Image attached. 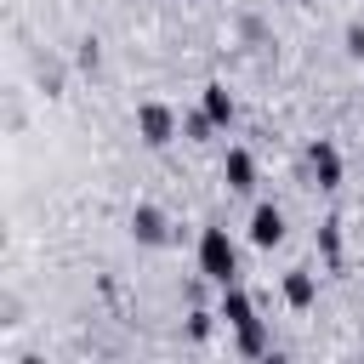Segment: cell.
<instances>
[{
  "instance_id": "cell-9",
  "label": "cell",
  "mask_w": 364,
  "mask_h": 364,
  "mask_svg": "<svg viewBox=\"0 0 364 364\" xmlns=\"http://www.w3.org/2000/svg\"><path fill=\"white\" fill-rule=\"evenodd\" d=\"M284 301L290 307H313L318 301V279L313 273H284Z\"/></svg>"
},
{
  "instance_id": "cell-2",
  "label": "cell",
  "mask_w": 364,
  "mask_h": 364,
  "mask_svg": "<svg viewBox=\"0 0 364 364\" xmlns=\"http://www.w3.org/2000/svg\"><path fill=\"white\" fill-rule=\"evenodd\" d=\"M136 136H142L148 148H165V142L176 136V114H171L165 102H142V108H136Z\"/></svg>"
},
{
  "instance_id": "cell-4",
  "label": "cell",
  "mask_w": 364,
  "mask_h": 364,
  "mask_svg": "<svg viewBox=\"0 0 364 364\" xmlns=\"http://www.w3.org/2000/svg\"><path fill=\"white\" fill-rule=\"evenodd\" d=\"M307 165H313V176H318V188H341V154H336V142H313L307 148Z\"/></svg>"
},
{
  "instance_id": "cell-10",
  "label": "cell",
  "mask_w": 364,
  "mask_h": 364,
  "mask_svg": "<svg viewBox=\"0 0 364 364\" xmlns=\"http://www.w3.org/2000/svg\"><path fill=\"white\" fill-rule=\"evenodd\" d=\"M233 336H239V353H245V358H262V353H267V324H262V318H245Z\"/></svg>"
},
{
  "instance_id": "cell-13",
  "label": "cell",
  "mask_w": 364,
  "mask_h": 364,
  "mask_svg": "<svg viewBox=\"0 0 364 364\" xmlns=\"http://www.w3.org/2000/svg\"><path fill=\"white\" fill-rule=\"evenodd\" d=\"M188 336L205 341V336H210V313H193V318H188Z\"/></svg>"
},
{
  "instance_id": "cell-5",
  "label": "cell",
  "mask_w": 364,
  "mask_h": 364,
  "mask_svg": "<svg viewBox=\"0 0 364 364\" xmlns=\"http://www.w3.org/2000/svg\"><path fill=\"white\" fill-rule=\"evenodd\" d=\"M222 182H228L233 193H250V188H256V159H250V148H228V159H222Z\"/></svg>"
},
{
  "instance_id": "cell-14",
  "label": "cell",
  "mask_w": 364,
  "mask_h": 364,
  "mask_svg": "<svg viewBox=\"0 0 364 364\" xmlns=\"http://www.w3.org/2000/svg\"><path fill=\"white\" fill-rule=\"evenodd\" d=\"M347 51H353V57H364V28H347Z\"/></svg>"
},
{
  "instance_id": "cell-7",
  "label": "cell",
  "mask_w": 364,
  "mask_h": 364,
  "mask_svg": "<svg viewBox=\"0 0 364 364\" xmlns=\"http://www.w3.org/2000/svg\"><path fill=\"white\" fill-rule=\"evenodd\" d=\"M216 318H228L233 330H239L245 318H256V307H250V296L239 290V279H233V284H222V313H216Z\"/></svg>"
},
{
  "instance_id": "cell-8",
  "label": "cell",
  "mask_w": 364,
  "mask_h": 364,
  "mask_svg": "<svg viewBox=\"0 0 364 364\" xmlns=\"http://www.w3.org/2000/svg\"><path fill=\"white\" fill-rule=\"evenodd\" d=\"M199 108H205V114L216 119V131H222V125H233V97H228V85H205Z\"/></svg>"
},
{
  "instance_id": "cell-1",
  "label": "cell",
  "mask_w": 364,
  "mask_h": 364,
  "mask_svg": "<svg viewBox=\"0 0 364 364\" xmlns=\"http://www.w3.org/2000/svg\"><path fill=\"white\" fill-rule=\"evenodd\" d=\"M199 273L210 284H233L239 279V245L228 239V228H205L199 233Z\"/></svg>"
},
{
  "instance_id": "cell-11",
  "label": "cell",
  "mask_w": 364,
  "mask_h": 364,
  "mask_svg": "<svg viewBox=\"0 0 364 364\" xmlns=\"http://www.w3.org/2000/svg\"><path fill=\"white\" fill-rule=\"evenodd\" d=\"M210 131H216V119H210L205 108H193V114H182V136H188V142H205Z\"/></svg>"
},
{
  "instance_id": "cell-6",
  "label": "cell",
  "mask_w": 364,
  "mask_h": 364,
  "mask_svg": "<svg viewBox=\"0 0 364 364\" xmlns=\"http://www.w3.org/2000/svg\"><path fill=\"white\" fill-rule=\"evenodd\" d=\"M279 239H284V216H279V205H256V210H250V245L273 250Z\"/></svg>"
},
{
  "instance_id": "cell-12",
  "label": "cell",
  "mask_w": 364,
  "mask_h": 364,
  "mask_svg": "<svg viewBox=\"0 0 364 364\" xmlns=\"http://www.w3.org/2000/svg\"><path fill=\"white\" fill-rule=\"evenodd\" d=\"M318 239H324V256L336 262V256H341V239H336V222H324V233H318Z\"/></svg>"
},
{
  "instance_id": "cell-3",
  "label": "cell",
  "mask_w": 364,
  "mask_h": 364,
  "mask_svg": "<svg viewBox=\"0 0 364 364\" xmlns=\"http://www.w3.org/2000/svg\"><path fill=\"white\" fill-rule=\"evenodd\" d=\"M131 233H136V245H165L171 239V222H165L159 205H136L131 210Z\"/></svg>"
}]
</instances>
